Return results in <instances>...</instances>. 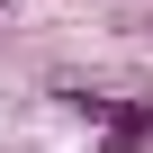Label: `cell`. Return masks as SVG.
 Segmentation results:
<instances>
[{
	"mask_svg": "<svg viewBox=\"0 0 153 153\" xmlns=\"http://www.w3.org/2000/svg\"><path fill=\"white\" fill-rule=\"evenodd\" d=\"M90 153H153V99H117L99 117V144Z\"/></svg>",
	"mask_w": 153,
	"mask_h": 153,
	"instance_id": "1",
	"label": "cell"
},
{
	"mask_svg": "<svg viewBox=\"0 0 153 153\" xmlns=\"http://www.w3.org/2000/svg\"><path fill=\"white\" fill-rule=\"evenodd\" d=\"M0 9H9V0H0Z\"/></svg>",
	"mask_w": 153,
	"mask_h": 153,
	"instance_id": "2",
	"label": "cell"
}]
</instances>
